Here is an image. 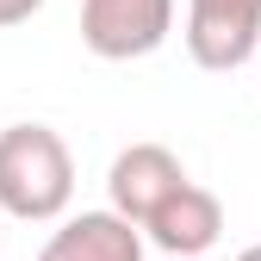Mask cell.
<instances>
[{"label": "cell", "instance_id": "6", "mask_svg": "<svg viewBox=\"0 0 261 261\" xmlns=\"http://www.w3.org/2000/svg\"><path fill=\"white\" fill-rule=\"evenodd\" d=\"M38 261H143V230L118 212H81L38 249Z\"/></svg>", "mask_w": 261, "mask_h": 261}, {"label": "cell", "instance_id": "7", "mask_svg": "<svg viewBox=\"0 0 261 261\" xmlns=\"http://www.w3.org/2000/svg\"><path fill=\"white\" fill-rule=\"evenodd\" d=\"M38 7H44V0H0V31H7V25H25Z\"/></svg>", "mask_w": 261, "mask_h": 261}, {"label": "cell", "instance_id": "3", "mask_svg": "<svg viewBox=\"0 0 261 261\" xmlns=\"http://www.w3.org/2000/svg\"><path fill=\"white\" fill-rule=\"evenodd\" d=\"M187 50L199 69H243L261 50V0H187Z\"/></svg>", "mask_w": 261, "mask_h": 261}, {"label": "cell", "instance_id": "9", "mask_svg": "<svg viewBox=\"0 0 261 261\" xmlns=\"http://www.w3.org/2000/svg\"><path fill=\"white\" fill-rule=\"evenodd\" d=\"M168 261H199V255H168Z\"/></svg>", "mask_w": 261, "mask_h": 261}, {"label": "cell", "instance_id": "2", "mask_svg": "<svg viewBox=\"0 0 261 261\" xmlns=\"http://www.w3.org/2000/svg\"><path fill=\"white\" fill-rule=\"evenodd\" d=\"M174 0H81V44L106 62H130L168 44Z\"/></svg>", "mask_w": 261, "mask_h": 261}, {"label": "cell", "instance_id": "8", "mask_svg": "<svg viewBox=\"0 0 261 261\" xmlns=\"http://www.w3.org/2000/svg\"><path fill=\"white\" fill-rule=\"evenodd\" d=\"M237 261H261V243H255V249H243V255H237Z\"/></svg>", "mask_w": 261, "mask_h": 261}, {"label": "cell", "instance_id": "5", "mask_svg": "<svg viewBox=\"0 0 261 261\" xmlns=\"http://www.w3.org/2000/svg\"><path fill=\"white\" fill-rule=\"evenodd\" d=\"M143 230H149V243H155L162 255H205V249L224 237V205H218V193L180 180L168 199L143 218Z\"/></svg>", "mask_w": 261, "mask_h": 261}, {"label": "cell", "instance_id": "1", "mask_svg": "<svg viewBox=\"0 0 261 261\" xmlns=\"http://www.w3.org/2000/svg\"><path fill=\"white\" fill-rule=\"evenodd\" d=\"M75 199V155L50 124L0 130V205L25 224H50Z\"/></svg>", "mask_w": 261, "mask_h": 261}, {"label": "cell", "instance_id": "4", "mask_svg": "<svg viewBox=\"0 0 261 261\" xmlns=\"http://www.w3.org/2000/svg\"><path fill=\"white\" fill-rule=\"evenodd\" d=\"M187 180V168L174 162V149H162V143H130L118 162H112V174H106V193H112V212L130 218L143 230V218L168 199V193Z\"/></svg>", "mask_w": 261, "mask_h": 261}]
</instances>
